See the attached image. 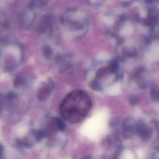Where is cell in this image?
Returning <instances> with one entry per match:
<instances>
[{
    "label": "cell",
    "instance_id": "obj_1",
    "mask_svg": "<svg viewBox=\"0 0 159 159\" xmlns=\"http://www.w3.org/2000/svg\"><path fill=\"white\" fill-rule=\"evenodd\" d=\"M91 100L88 95L83 91L75 90L62 101L60 112L63 118L71 123L81 121L91 108Z\"/></svg>",
    "mask_w": 159,
    "mask_h": 159
}]
</instances>
